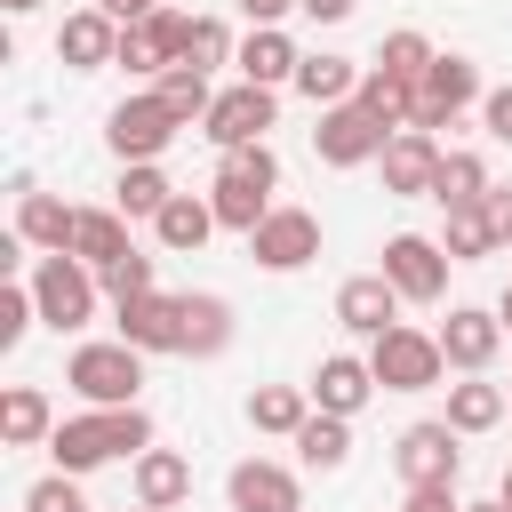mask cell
Wrapping results in <instances>:
<instances>
[{
  "mask_svg": "<svg viewBox=\"0 0 512 512\" xmlns=\"http://www.w3.org/2000/svg\"><path fill=\"white\" fill-rule=\"evenodd\" d=\"M144 448H152L144 408H80V416H56V432H48L56 472H96V464H120V456H144Z\"/></svg>",
  "mask_w": 512,
  "mask_h": 512,
  "instance_id": "cell-1",
  "label": "cell"
},
{
  "mask_svg": "<svg viewBox=\"0 0 512 512\" xmlns=\"http://www.w3.org/2000/svg\"><path fill=\"white\" fill-rule=\"evenodd\" d=\"M272 192H280V152H272V144H240V152H224V168H216V184H208L216 224L240 232V240L272 216Z\"/></svg>",
  "mask_w": 512,
  "mask_h": 512,
  "instance_id": "cell-2",
  "label": "cell"
},
{
  "mask_svg": "<svg viewBox=\"0 0 512 512\" xmlns=\"http://www.w3.org/2000/svg\"><path fill=\"white\" fill-rule=\"evenodd\" d=\"M96 296H104V280H96V264H80L72 248L32 256V304H40V328H56V336L88 328V320H96Z\"/></svg>",
  "mask_w": 512,
  "mask_h": 512,
  "instance_id": "cell-3",
  "label": "cell"
},
{
  "mask_svg": "<svg viewBox=\"0 0 512 512\" xmlns=\"http://www.w3.org/2000/svg\"><path fill=\"white\" fill-rule=\"evenodd\" d=\"M144 360H152V352H136L128 336H112V344H80V352L64 360V384H72L88 408H136V392H144Z\"/></svg>",
  "mask_w": 512,
  "mask_h": 512,
  "instance_id": "cell-4",
  "label": "cell"
},
{
  "mask_svg": "<svg viewBox=\"0 0 512 512\" xmlns=\"http://www.w3.org/2000/svg\"><path fill=\"white\" fill-rule=\"evenodd\" d=\"M368 368L384 392H432L448 376V352H440V328H408L392 320L384 336H368Z\"/></svg>",
  "mask_w": 512,
  "mask_h": 512,
  "instance_id": "cell-5",
  "label": "cell"
},
{
  "mask_svg": "<svg viewBox=\"0 0 512 512\" xmlns=\"http://www.w3.org/2000/svg\"><path fill=\"white\" fill-rule=\"evenodd\" d=\"M176 136H184V120L160 104V88H144V96H120V104L104 112V144H112V160H160Z\"/></svg>",
  "mask_w": 512,
  "mask_h": 512,
  "instance_id": "cell-6",
  "label": "cell"
},
{
  "mask_svg": "<svg viewBox=\"0 0 512 512\" xmlns=\"http://www.w3.org/2000/svg\"><path fill=\"white\" fill-rule=\"evenodd\" d=\"M392 144V128L360 104V96H344V104H320V128H312V152L328 160V168H368L376 152Z\"/></svg>",
  "mask_w": 512,
  "mask_h": 512,
  "instance_id": "cell-7",
  "label": "cell"
},
{
  "mask_svg": "<svg viewBox=\"0 0 512 512\" xmlns=\"http://www.w3.org/2000/svg\"><path fill=\"white\" fill-rule=\"evenodd\" d=\"M184 48H192V16L160 0L152 16L120 24V56H112V64H120V72H152V80H160L168 64H184Z\"/></svg>",
  "mask_w": 512,
  "mask_h": 512,
  "instance_id": "cell-8",
  "label": "cell"
},
{
  "mask_svg": "<svg viewBox=\"0 0 512 512\" xmlns=\"http://www.w3.org/2000/svg\"><path fill=\"white\" fill-rule=\"evenodd\" d=\"M448 264H456V256H448L440 240H424V232H392L376 272L400 288V304H440V296H448Z\"/></svg>",
  "mask_w": 512,
  "mask_h": 512,
  "instance_id": "cell-9",
  "label": "cell"
},
{
  "mask_svg": "<svg viewBox=\"0 0 512 512\" xmlns=\"http://www.w3.org/2000/svg\"><path fill=\"white\" fill-rule=\"evenodd\" d=\"M456 440H464V432H456L448 416L408 424V432H400V448H392L400 480H408V488H456V472H464V448H456Z\"/></svg>",
  "mask_w": 512,
  "mask_h": 512,
  "instance_id": "cell-10",
  "label": "cell"
},
{
  "mask_svg": "<svg viewBox=\"0 0 512 512\" xmlns=\"http://www.w3.org/2000/svg\"><path fill=\"white\" fill-rule=\"evenodd\" d=\"M272 104H280V88H256V80H232V88H216V104H208V120H200V136H208L216 152H240V144H264V128H272Z\"/></svg>",
  "mask_w": 512,
  "mask_h": 512,
  "instance_id": "cell-11",
  "label": "cell"
},
{
  "mask_svg": "<svg viewBox=\"0 0 512 512\" xmlns=\"http://www.w3.org/2000/svg\"><path fill=\"white\" fill-rule=\"evenodd\" d=\"M464 104H480V64L472 56H432V72L416 80V112H408V128H448Z\"/></svg>",
  "mask_w": 512,
  "mask_h": 512,
  "instance_id": "cell-12",
  "label": "cell"
},
{
  "mask_svg": "<svg viewBox=\"0 0 512 512\" xmlns=\"http://www.w3.org/2000/svg\"><path fill=\"white\" fill-rule=\"evenodd\" d=\"M440 136L432 128H392V144L376 152V168H384V192L392 200H432V184H440Z\"/></svg>",
  "mask_w": 512,
  "mask_h": 512,
  "instance_id": "cell-13",
  "label": "cell"
},
{
  "mask_svg": "<svg viewBox=\"0 0 512 512\" xmlns=\"http://www.w3.org/2000/svg\"><path fill=\"white\" fill-rule=\"evenodd\" d=\"M248 256H256L264 272H304V264L320 256V216H312V208H272V216L248 232Z\"/></svg>",
  "mask_w": 512,
  "mask_h": 512,
  "instance_id": "cell-14",
  "label": "cell"
},
{
  "mask_svg": "<svg viewBox=\"0 0 512 512\" xmlns=\"http://www.w3.org/2000/svg\"><path fill=\"white\" fill-rule=\"evenodd\" d=\"M496 344H504V312H488V304H448V320H440V352H448L456 376H488Z\"/></svg>",
  "mask_w": 512,
  "mask_h": 512,
  "instance_id": "cell-15",
  "label": "cell"
},
{
  "mask_svg": "<svg viewBox=\"0 0 512 512\" xmlns=\"http://www.w3.org/2000/svg\"><path fill=\"white\" fill-rule=\"evenodd\" d=\"M224 504L232 512H304V480L272 456H240L232 480H224Z\"/></svg>",
  "mask_w": 512,
  "mask_h": 512,
  "instance_id": "cell-16",
  "label": "cell"
},
{
  "mask_svg": "<svg viewBox=\"0 0 512 512\" xmlns=\"http://www.w3.org/2000/svg\"><path fill=\"white\" fill-rule=\"evenodd\" d=\"M304 392H312V408H328V416H360L384 384H376V368H368L360 352H328V360L312 368V384H304Z\"/></svg>",
  "mask_w": 512,
  "mask_h": 512,
  "instance_id": "cell-17",
  "label": "cell"
},
{
  "mask_svg": "<svg viewBox=\"0 0 512 512\" xmlns=\"http://www.w3.org/2000/svg\"><path fill=\"white\" fill-rule=\"evenodd\" d=\"M120 312V336L136 344V352H184V296H128V304H112Z\"/></svg>",
  "mask_w": 512,
  "mask_h": 512,
  "instance_id": "cell-18",
  "label": "cell"
},
{
  "mask_svg": "<svg viewBox=\"0 0 512 512\" xmlns=\"http://www.w3.org/2000/svg\"><path fill=\"white\" fill-rule=\"evenodd\" d=\"M240 80H256V88H296V64H304V48L288 40V24H248V40H240Z\"/></svg>",
  "mask_w": 512,
  "mask_h": 512,
  "instance_id": "cell-19",
  "label": "cell"
},
{
  "mask_svg": "<svg viewBox=\"0 0 512 512\" xmlns=\"http://www.w3.org/2000/svg\"><path fill=\"white\" fill-rule=\"evenodd\" d=\"M56 56H64L72 72H104V64L120 56V24H112L104 8H72V16L56 24Z\"/></svg>",
  "mask_w": 512,
  "mask_h": 512,
  "instance_id": "cell-20",
  "label": "cell"
},
{
  "mask_svg": "<svg viewBox=\"0 0 512 512\" xmlns=\"http://www.w3.org/2000/svg\"><path fill=\"white\" fill-rule=\"evenodd\" d=\"M72 224H80L72 200H56V192H40V184H16V232H24V248L56 256V248H72Z\"/></svg>",
  "mask_w": 512,
  "mask_h": 512,
  "instance_id": "cell-21",
  "label": "cell"
},
{
  "mask_svg": "<svg viewBox=\"0 0 512 512\" xmlns=\"http://www.w3.org/2000/svg\"><path fill=\"white\" fill-rule=\"evenodd\" d=\"M336 320H344L352 336H384V328L400 320V288H392L384 272H352V280L336 288Z\"/></svg>",
  "mask_w": 512,
  "mask_h": 512,
  "instance_id": "cell-22",
  "label": "cell"
},
{
  "mask_svg": "<svg viewBox=\"0 0 512 512\" xmlns=\"http://www.w3.org/2000/svg\"><path fill=\"white\" fill-rule=\"evenodd\" d=\"M128 480H136V504H160V512H176L184 496H192V464L176 456V448H144V456H128Z\"/></svg>",
  "mask_w": 512,
  "mask_h": 512,
  "instance_id": "cell-23",
  "label": "cell"
},
{
  "mask_svg": "<svg viewBox=\"0 0 512 512\" xmlns=\"http://www.w3.org/2000/svg\"><path fill=\"white\" fill-rule=\"evenodd\" d=\"M152 232H160V248H168V256H200V248H208V232H224V224H216V200L176 192V200L152 216Z\"/></svg>",
  "mask_w": 512,
  "mask_h": 512,
  "instance_id": "cell-24",
  "label": "cell"
},
{
  "mask_svg": "<svg viewBox=\"0 0 512 512\" xmlns=\"http://www.w3.org/2000/svg\"><path fill=\"white\" fill-rule=\"evenodd\" d=\"M48 432H56L48 392H40V384H8V392H0V440H8V448H48Z\"/></svg>",
  "mask_w": 512,
  "mask_h": 512,
  "instance_id": "cell-25",
  "label": "cell"
},
{
  "mask_svg": "<svg viewBox=\"0 0 512 512\" xmlns=\"http://www.w3.org/2000/svg\"><path fill=\"white\" fill-rule=\"evenodd\" d=\"M296 464H304V472H344V464H352V416L312 408V416L296 424Z\"/></svg>",
  "mask_w": 512,
  "mask_h": 512,
  "instance_id": "cell-26",
  "label": "cell"
},
{
  "mask_svg": "<svg viewBox=\"0 0 512 512\" xmlns=\"http://www.w3.org/2000/svg\"><path fill=\"white\" fill-rule=\"evenodd\" d=\"M360 72H368V64H352V56H336V48H312V56L296 64V96H304V104H344V96H360Z\"/></svg>",
  "mask_w": 512,
  "mask_h": 512,
  "instance_id": "cell-27",
  "label": "cell"
},
{
  "mask_svg": "<svg viewBox=\"0 0 512 512\" xmlns=\"http://www.w3.org/2000/svg\"><path fill=\"white\" fill-rule=\"evenodd\" d=\"M168 200H176V184H168V168H160V160H120V184H112V208H120L128 224H136V216L152 224V216H160Z\"/></svg>",
  "mask_w": 512,
  "mask_h": 512,
  "instance_id": "cell-28",
  "label": "cell"
},
{
  "mask_svg": "<svg viewBox=\"0 0 512 512\" xmlns=\"http://www.w3.org/2000/svg\"><path fill=\"white\" fill-rule=\"evenodd\" d=\"M512 416V392L504 384H488V376H464V384H448V424L472 440V432H496Z\"/></svg>",
  "mask_w": 512,
  "mask_h": 512,
  "instance_id": "cell-29",
  "label": "cell"
},
{
  "mask_svg": "<svg viewBox=\"0 0 512 512\" xmlns=\"http://www.w3.org/2000/svg\"><path fill=\"white\" fill-rule=\"evenodd\" d=\"M128 248H136V240H128V216H120V208H80V224H72V256H80V264L104 272V264H120Z\"/></svg>",
  "mask_w": 512,
  "mask_h": 512,
  "instance_id": "cell-30",
  "label": "cell"
},
{
  "mask_svg": "<svg viewBox=\"0 0 512 512\" xmlns=\"http://www.w3.org/2000/svg\"><path fill=\"white\" fill-rule=\"evenodd\" d=\"M232 344V304L208 296V288H184V352L192 360H216Z\"/></svg>",
  "mask_w": 512,
  "mask_h": 512,
  "instance_id": "cell-31",
  "label": "cell"
},
{
  "mask_svg": "<svg viewBox=\"0 0 512 512\" xmlns=\"http://www.w3.org/2000/svg\"><path fill=\"white\" fill-rule=\"evenodd\" d=\"M304 416H312V392H304V384H256V392H248V424H256V432L296 440Z\"/></svg>",
  "mask_w": 512,
  "mask_h": 512,
  "instance_id": "cell-32",
  "label": "cell"
},
{
  "mask_svg": "<svg viewBox=\"0 0 512 512\" xmlns=\"http://www.w3.org/2000/svg\"><path fill=\"white\" fill-rule=\"evenodd\" d=\"M152 88H160V104H168L184 128H192V120H208V104H216V80H208L200 64H168Z\"/></svg>",
  "mask_w": 512,
  "mask_h": 512,
  "instance_id": "cell-33",
  "label": "cell"
},
{
  "mask_svg": "<svg viewBox=\"0 0 512 512\" xmlns=\"http://www.w3.org/2000/svg\"><path fill=\"white\" fill-rule=\"evenodd\" d=\"M440 248H448L456 264H480V256H488V248H504V240H496L488 208H480V200H464V208H448V224H440Z\"/></svg>",
  "mask_w": 512,
  "mask_h": 512,
  "instance_id": "cell-34",
  "label": "cell"
},
{
  "mask_svg": "<svg viewBox=\"0 0 512 512\" xmlns=\"http://www.w3.org/2000/svg\"><path fill=\"white\" fill-rule=\"evenodd\" d=\"M432 56H440V48H432L416 24H400V32H384V48H376V72H392V80H408V88H416V80L432 72Z\"/></svg>",
  "mask_w": 512,
  "mask_h": 512,
  "instance_id": "cell-35",
  "label": "cell"
},
{
  "mask_svg": "<svg viewBox=\"0 0 512 512\" xmlns=\"http://www.w3.org/2000/svg\"><path fill=\"white\" fill-rule=\"evenodd\" d=\"M360 104H368V112H376V120H384V128H408V112H416V88H408V80H392V72H376V64H368V72H360Z\"/></svg>",
  "mask_w": 512,
  "mask_h": 512,
  "instance_id": "cell-36",
  "label": "cell"
},
{
  "mask_svg": "<svg viewBox=\"0 0 512 512\" xmlns=\"http://www.w3.org/2000/svg\"><path fill=\"white\" fill-rule=\"evenodd\" d=\"M480 192H488V160H480V152H448L432 200H440V208H464V200H480Z\"/></svg>",
  "mask_w": 512,
  "mask_h": 512,
  "instance_id": "cell-37",
  "label": "cell"
},
{
  "mask_svg": "<svg viewBox=\"0 0 512 512\" xmlns=\"http://www.w3.org/2000/svg\"><path fill=\"white\" fill-rule=\"evenodd\" d=\"M240 48H232V32H224V16H192V48H184V64H200V72H216V64H232Z\"/></svg>",
  "mask_w": 512,
  "mask_h": 512,
  "instance_id": "cell-38",
  "label": "cell"
},
{
  "mask_svg": "<svg viewBox=\"0 0 512 512\" xmlns=\"http://www.w3.org/2000/svg\"><path fill=\"white\" fill-rule=\"evenodd\" d=\"M96 280H104V296H112V304H128V296H152V288H160V280H152V256H136V248H128L120 264H104Z\"/></svg>",
  "mask_w": 512,
  "mask_h": 512,
  "instance_id": "cell-39",
  "label": "cell"
},
{
  "mask_svg": "<svg viewBox=\"0 0 512 512\" xmlns=\"http://www.w3.org/2000/svg\"><path fill=\"white\" fill-rule=\"evenodd\" d=\"M32 320H40V304H32V280H8V288H0V352H16Z\"/></svg>",
  "mask_w": 512,
  "mask_h": 512,
  "instance_id": "cell-40",
  "label": "cell"
},
{
  "mask_svg": "<svg viewBox=\"0 0 512 512\" xmlns=\"http://www.w3.org/2000/svg\"><path fill=\"white\" fill-rule=\"evenodd\" d=\"M24 512H88L80 472H48V480H32V488H24Z\"/></svg>",
  "mask_w": 512,
  "mask_h": 512,
  "instance_id": "cell-41",
  "label": "cell"
},
{
  "mask_svg": "<svg viewBox=\"0 0 512 512\" xmlns=\"http://www.w3.org/2000/svg\"><path fill=\"white\" fill-rule=\"evenodd\" d=\"M480 120H488L496 144H512V88H488V96H480Z\"/></svg>",
  "mask_w": 512,
  "mask_h": 512,
  "instance_id": "cell-42",
  "label": "cell"
},
{
  "mask_svg": "<svg viewBox=\"0 0 512 512\" xmlns=\"http://www.w3.org/2000/svg\"><path fill=\"white\" fill-rule=\"evenodd\" d=\"M480 208H488L496 240H512V184H488V192H480Z\"/></svg>",
  "mask_w": 512,
  "mask_h": 512,
  "instance_id": "cell-43",
  "label": "cell"
},
{
  "mask_svg": "<svg viewBox=\"0 0 512 512\" xmlns=\"http://www.w3.org/2000/svg\"><path fill=\"white\" fill-rule=\"evenodd\" d=\"M400 512H464V504H456V488H408Z\"/></svg>",
  "mask_w": 512,
  "mask_h": 512,
  "instance_id": "cell-44",
  "label": "cell"
},
{
  "mask_svg": "<svg viewBox=\"0 0 512 512\" xmlns=\"http://www.w3.org/2000/svg\"><path fill=\"white\" fill-rule=\"evenodd\" d=\"M232 8H240L248 24H288V8H296V0H232Z\"/></svg>",
  "mask_w": 512,
  "mask_h": 512,
  "instance_id": "cell-45",
  "label": "cell"
},
{
  "mask_svg": "<svg viewBox=\"0 0 512 512\" xmlns=\"http://www.w3.org/2000/svg\"><path fill=\"white\" fill-rule=\"evenodd\" d=\"M296 8H304V16H312V24H344V16H352V8H360V0H296Z\"/></svg>",
  "mask_w": 512,
  "mask_h": 512,
  "instance_id": "cell-46",
  "label": "cell"
},
{
  "mask_svg": "<svg viewBox=\"0 0 512 512\" xmlns=\"http://www.w3.org/2000/svg\"><path fill=\"white\" fill-rule=\"evenodd\" d=\"M96 8H104V16H112V24H136V16H152V8H160V0H96Z\"/></svg>",
  "mask_w": 512,
  "mask_h": 512,
  "instance_id": "cell-47",
  "label": "cell"
},
{
  "mask_svg": "<svg viewBox=\"0 0 512 512\" xmlns=\"http://www.w3.org/2000/svg\"><path fill=\"white\" fill-rule=\"evenodd\" d=\"M496 496H504V512H512V464H504V480H496Z\"/></svg>",
  "mask_w": 512,
  "mask_h": 512,
  "instance_id": "cell-48",
  "label": "cell"
},
{
  "mask_svg": "<svg viewBox=\"0 0 512 512\" xmlns=\"http://www.w3.org/2000/svg\"><path fill=\"white\" fill-rule=\"evenodd\" d=\"M0 8H8V16H32V8H40V0H0Z\"/></svg>",
  "mask_w": 512,
  "mask_h": 512,
  "instance_id": "cell-49",
  "label": "cell"
},
{
  "mask_svg": "<svg viewBox=\"0 0 512 512\" xmlns=\"http://www.w3.org/2000/svg\"><path fill=\"white\" fill-rule=\"evenodd\" d=\"M464 512H504V496H488V504H464Z\"/></svg>",
  "mask_w": 512,
  "mask_h": 512,
  "instance_id": "cell-50",
  "label": "cell"
},
{
  "mask_svg": "<svg viewBox=\"0 0 512 512\" xmlns=\"http://www.w3.org/2000/svg\"><path fill=\"white\" fill-rule=\"evenodd\" d=\"M496 312H504V328H512V288H504V296H496Z\"/></svg>",
  "mask_w": 512,
  "mask_h": 512,
  "instance_id": "cell-51",
  "label": "cell"
},
{
  "mask_svg": "<svg viewBox=\"0 0 512 512\" xmlns=\"http://www.w3.org/2000/svg\"><path fill=\"white\" fill-rule=\"evenodd\" d=\"M136 512H160V504H136Z\"/></svg>",
  "mask_w": 512,
  "mask_h": 512,
  "instance_id": "cell-52",
  "label": "cell"
},
{
  "mask_svg": "<svg viewBox=\"0 0 512 512\" xmlns=\"http://www.w3.org/2000/svg\"><path fill=\"white\" fill-rule=\"evenodd\" d=\"M504 392H512V384H504Z\"/></svg>",
  "mask_w": 512,
  "mask_h": 512,
  "instance_id": "cell-53",
  "label": "cell"
}]
</instances>
